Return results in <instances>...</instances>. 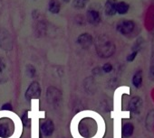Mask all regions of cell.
Here are the masks:
<instances>
[{
	"label": "cell",
	"mask_w": 154,
	"mask_h": 138,
	"mask_svg": "<svg viewBox=\"0 0 154 138\" xmlns=\"http://www.w3.org/2000/svg\"><path fill=\"white\" fill-rule=\"evenodd\" d=\"M97 50L102 57H110L114 53V44L105 36L100 37L97 43Z\"/></svg>",
	"instance_id": "obj_4"
},
{
	"label": "cell",
	"mask_w": 154,
	"mask_h": 138,
	"mask_svg": "<svg viewBox=\"0 0 154 138\" xmlns=\"http://www.w3.org/2000/svg\"><path fill=\"white\" fill-rule=\"evenodd\" d=\"M137 54H138V51H133L131 54H130V55L127 57V60H128V61H132V60H133L136 58Z\"/></svg>",
	"instance_id": "obj_17"
},
{
	"label": "cell",
	"mask_w": 154,
	"mask_h": 138,
	"mask_svg": "<svg viewBox=\"0 0 154 138\" xmlns=\"http://www.w3.org/2000/svg\"><path fill=\"white\" fill-rule=\"evenodd\" d=\"M70 132L72 138H103L105 134V123L98 113L83 110L72 118Z\"/></svg>",
	"instance_id": "obj_1"
},
{
	"label": "cell",
	"mask_w": 154,
	"mask_h": 138,
	"mask_svg": "<svg viewBox=\"0 0 154 138\" xmlns=\"http://www.w3.org/2000/svg\"><path fill=\"white\" fill-rule=\"evenodd\" d=\"M142 109V100L140 97H134L131 98L130 101V110L136 114L139 115Z\"/></svg>",
	"instance_id": "obj_6"
},
{
	"label": "cell",
	"mask_w": 154,
	"mask_h": 138,
	"mask_svg": "<svg viewBox=\"0 0 154 138\" xmlns=\"http://www.w3.org/2000/svg\"><path fill=\"white\" fill-rule=\"evenodd\" d=\"M129 6L125 2H119L115 4V11L121 15H124L128 12Z\"/></svg>",
	"instance_id": "obj_12"
},
{
	"label": "cell",
	"mask_w": 154,
	"mask_h": 138,
	"mask_svg": "<svg viewBox=\"0 0 154 138\" xmlns=\"http://www.w3.org/2000/svg\"><path fill=\"white\" fill-rule=\"evenodd\" d=\"M135 27V25L132 21H122L121 23H119V25H117V29L120 33H122V34H131L133 29Z\"/></svg>",
	"instance_id": "obj_5"
},
{
	"label": "cell",
	"mask_w": 154,
	"mask_h": 138,
	"mask_svg": "<svg viewBox=\"0 0 154 138\" xmlns=\"http://www.w3.org/2000/svg\"><path fill=\"white\" fill-rule=\"evenodd\" d=\"M92 43V37L88 34H85L79 37V43L83 46H89Z\"/></svg>",
	"instance_id": "obj_14"
},
{
	"label": "cell",
	"mask_w": 154,
	"mask_h": 138,
	"mask_svg": "<svg viewBox=\"0 0 154 138\" xmlns=\"http://www.w3.org/2000/svg\"><path fill=\"white\" fill-rule=\"evenodd\" d=\"M149 76L152 81H154V38L152 42V51L150 58V68H149Z\"/></svg>",
	"instance_id": "obj_15"
},
{
	"label": "cell",
	"mask_w": 154,
	"mask_h": 138,
	"mask_svg": "<svg viewBox=\"0 0 154 138\" xmlns=\"http://www.w3.org/2000/svg\"><path fill=\"white\" fill-rule=\"evenodd\" d=\"M134 132V125L131 123H126L123 125V126L122 127L121 130V134L124 136V137H131L133 134Z\"/></svg>",
	"instance_id": "obj_8"
},
{
	"label": "cell",
	"mask_w": 154,
	"mask_h": 138,
	"mask_svg": "<svg viewBox=\"0 0 154 138\" xmlns=\"http://www.w3.org/2000/svg\"><path fill=\"white\" fill-rule=\"evenodd\" d=\"M61 9V5L58 0H51L49 2V11L53 14H58Z\"/></svg>",
	"instance_id": "obj_13"
},
{
	"label": "cell",
	"mask_w": 154,
	"mask_h": 138,
	"mask_svg": "<svg viewBox=\"0 0 154 138\" xmlns=\"http://www.w3.org/2000/svg\"><path fill=\"white\" fill-rule=\"evenodd\" d=\"M116 0H108L105 4V13L108 16H113L116 11H115V4Z\"/></svg>",
	"instance_id": "obj_11"
},
{
	"label": "cell",
	"mask_w": 154,
	"mask_h": 138,
	"mask_svg": "<svg viewBox=\"0 0 154 138\" xmlns=\"http://www.w3.org/2000/svg\"><path fill=\"white\" fill-rule=\"evenodd\" d=\"M112 70V66L110 64V63H106L104 66H103V71L105 72H111Z\"/></svg>",
	"instance_id": "obj_18"
},
{
	"label": "cell",
	"mask_w": 154,
	"mask_h": 138,
	"mask_svg": "<svg viewBox=\"0 0 154 138\" xmlns=\"http://www.w3.org/2000/svg\"><path fill=\"white\" fill-rule=\"evenodd\" d=\"M23 122L19 116L10 110H0V138H20Z\"/></svg>",
	"instance_id": "obj_2"
},
{
	"label": "cell",
	"mask_w": 154,
	"mask_h": 138,
	"mask_svg": "<svg viewBox=\"0 0 154 138\" xmlns=\"http://www.w3.org/2000/svg\"><path fill=\"white\" fill-rule=\"evenodd\" d=\"M87 19L93 25H97L101 21L100 13L95 9H89L87 12Z\"/></svg>",
	"instance_id": "obj_7"
},
{
	"label": "cell",
	"mask_w": 154,
	"mask_h": 138,
	"mask_svg": "<svg viewBox=\"0 0 154 138\" xmlns=\"http://www.w3.org/2000/svg\"><path fill=\"white\" fill-rule=\"evenodd\" d=\"M31 110L28 111V117L31 120V138H40V119L45 118V111L39 109L40 100L34 98L30 101Z\"/></svg>",
	"instance_id": "obj_3"
},
{
	"label": "cell",
	"mask_w": 154,
	"mask_h": 138,
	"mask_svg": "<svg viewBox=\"0 0 154 138\" xmlns=\"http://www.w3.org/2000/svg\"><path fill=\"white\" fill-rule=\"evenodd\" d=\"M142 81H143V77H142V72L141 71H138L135 72V74L132 77V85L136 88V89H140L142 86Z\"/></svg>",
	"instance_id": "obj_9"
},
{
	"label": "cell",
	"mask_w": 154,
	"mask_h": 138,
	"mask_svg": "<svg viewBox=\"0 0 154 138\" xmlns=\"http://www.w3.org/2000/svg\"><path fill=\"white\" fill-rule=\"evenodd\" d=\"M63 1H64V2H69L70 0H63Z\"/></svg>",
	"instance_id": "obj_19"
},
{
	"label": "cell",
	"mask_w": 154,
	"mask_h": 138,
	"mask_svg": "<svg viewBox=\"0 0 154 138\" xmlns=\"http://www.w3.org/2000/svg\"><path fill=\"white\" fill-rule=\"evenodd\" d=\"M40 129L42 130L43 134L46 136H50L51 134H53V131H54V125L52 123L51 120H47L43 125L42 127H40Z\"/></svg>",
	"instance_id": "obj_10"
},
{
	"label": "cell",
	"mask_w": 154,
	"mask_h": 138,
	"mask_svg": "<svg viewBox=\"0 0 154 138\" xmlns=\"http://www.w3.org/2000/svg\"><path fill=\"white\" fill-rule=\"evenodd\" d=\"M88 1H89V0H73L72 6L76 9H82L86 6Z\"/></svg>",
	"instance_id": "obj_16"
}]
</instances>
